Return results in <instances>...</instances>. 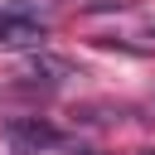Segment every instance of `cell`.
Returning <instances> with one entry per match:
<instances>
[{
	"label": "cell",
	"mask_w": 155,
	"mask_h": 155,
	"mask_svg": "<svg viewBox=\"0 0 155 155\" xmlns=\"http://www.w3.org/2000/svg\"><path fill=\"white\" fill-rule=\"evenodd\" d=\"M0 136H5V145H10L15 155H39V150L68 145L63 131H58L53 121H44V116H10V121L0 126Z\"/></svg>",
	"instance_id": "6da1fadb"
},
{
	"label": "cell",
	"mask_w": 155,
	"mask_h": 155,
	"mask_svg": "<svg viewBox=\"0 0 155 155\" xmlns=\"http://www.w3.org/2000/svg\"><path fill=\"white\" fill-rule=\"evenodd\" d=\"M136 155H155V150H136Z\"/></svg>",
	"instance_id": "277c9868"
},
{
	"label": "cell",
	"mask_w": 155,
	"mask_h": 155,
	"mask_svg": "<svg viewBox=\"0 0 155 155\" xmlns=\"http://www.w3.org/2000/svg\"><path fill=\"white\" fill-rule=\"evenodd\" d=\"M29 68H34V73H48V82H58V78H68V73H73L63 58H34Z\"/></svg>",
	"instance_id": "3957f363"
},
{
	"label": "cell",
	"mask_w": 155,
	"mask_h": 155,
	"mask_svg": "<svg viewBox=\"0 0 155 155\" xmlns=\"http://www.w3.org/2000/svg\"><path fill=\"white\" fill-rule=\"evenodd\" d=\"M48 24L39 19L34 5H5L0 10V48H34L44 44Z\"/></svg>",
	"instance_id": "7a4b0ae2"
}]
</instances>
